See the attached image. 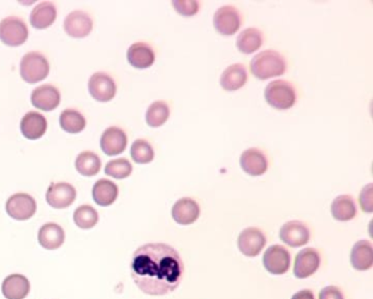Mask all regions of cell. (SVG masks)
<instances>
[{
  "label": "cell",
  "instance_id": "cell-1",
  "mask_svg": "<svg viewBox=\"0 0 373 299\" xmlns=\"http://www.w3.org/2000/svg\"><path fill=\"white\" fill-rule=\"evenodd\" d=\"M131 278L139 290L150 296L174 292L184 276L179 252L167 244H146L134 252Z\"/></svg>",
  "mask_w": 373,
  "mask_h": 299
},
{
  "label": "cell",
  "instance_id": "cell-2",
  "mask_svg": "<svg viewBox=\"0 0 373 299\" xmlns=\"http://www.w3.org/2000/svg\"><path fill=\"white\" fill-rule=\"evenodd\" d=\"M251 73L259 80H268L286 73L287 63L284 56L273 49L261 51L253 57Z\"/></svg>",
  "mask_w": 373,
  "mask_h": 299
},
{
  "label": "cell",
  "instance_id": "cell-3",
  "mask_svg": "<svg viewBox=\"0 0 373 299\" xmlns=\"http://www.w3.org/2000/svg\"><path fill=\"white\" fill-rule=\"evenodd\" d=\"M264 97L267 104L278 111L291 109L297 102L296 89L286 80H275L268 83Z\"/></svg>",
  "mask_w": 373,
  "mask_h": 299
},
{
  "label": "cell",
  "instance_id": "cell-4",
  "mask_svg": "<svg viewBox=\"0 0 373 299\" xmlns=\"http://www.w3.org/2000/svg\"><path fill=\"white\" fill-rule=\"evenodd\" d=\"M49 73V63L47 57L39 51H31L23 56L20 63V75L25 83H41Z\"/></svg>",
  "mask_w": 373,
  "mask_h": 299
},
{
  "label": "cell",
  "instance_id": "cell-5",
  "mask_svg": "<svg viewBox=\"0 0 373 299\" xmlns=\"http://www.w3.org/2000/svg\"><path fill=\"white\" fill-rule=\"evenodd\" d=\"M29 29L19 17L5 18L0 21V41L10 47H17L27 42Z\"/></svg>",
  "mask_w": 373,
  "mask_h": 299
},
{
  "label": "cell",
  "instance_id": "cell-6",
  "mask_svg": "<svg viewBox=\"0 0 373 299\" xmlns=\"http://www.w3.org/2000/svg\"><path fill=\"white\" fill-rule=\"evenodd\" d=\"M213 27L223 37H232L240 30L242 18L237 8L233 6H223L213 15Z\"/></svg>",
  "mask_w": 373,
  "mask_h": 299
},
{
  "label": "cell",
  "instance_id": "cell-7",
  "mask_svg": "<svg viewBox=\"0 0 373 299\" xmlns=\"http://www.w3.org/2000/svg\"><path fill=\"white\" fill-rule=\"evenodd\" d=\"M6 210L13 220L27 221L37 213V201L28 193H15L8 199Z\"/></svg>",
  "mask_w": 373,
  "mask_h": 299
},
{
  "label": "cell",
  "instance_id": "cell-8",
  "mask_svg": "<svg viewBox=\"0 0 373 299\" xmlns=\"http://www.w3.org/2000/svg\"><path fill=\"white\" fill-rule=\"evenodd\" d=\"M89 93L95 101L105 102L112 101L117 94V83L111 75L105 73H95L90 78Z\"/></svg>",
  "mask_w": 373,
  "mask_h": 299
},
{
  "label": "cell",
  "instance_id": "cell-9",
  "mask_svg": "<svg viewBox=\"0 0 373 299\" xmlns=\"http://www.w3.org/2000/svg\"><path fill=\"white\" fill-rule=\"evenodd\" d=\"M266 245L264 233L256 227H247L243 229L237 238L239 250L247 257L259 256Z\"/></svg>",
  "mask_w": 373,
  "mask_h": 299
},
{
  "label": "cell",
  "instance_id": "cell-10",
  "mask_svg": "<svg viewBox=\"0 0 373 299\" xmlns=\"http://www.w3.org/2000/svg\"><path fill=\"white\" fill-rule=\"evenodd\" d=\"M263 264L271 274H285L290 267V254L285 247L273 245L265 251Z\"/></svg>",
  "mask_w": 373,
  "mask_h": 299
},
{
  "label": "cell",
  "instance_id": "cell-11",
  "mask_svg": "<svg viewBox=\"0 0 373 299\" xmlns=\"http://www.w3.org/2000/svg\"><path fill=\"white\" fill-rule=\"evenodd\" d=\"M93 29V21L85 11L76 10L66 17L64 30L73 39H85Z\"/></svg>",
  "mask_w": 373,
  "mask_h": 299
},
{
  "label": "cell",
  "instance_id": "cell-12",
  "mask_svg": "<svg viewBox=\"0 0 373 299\" xmlns=\"http://www.w3.org/2000/svg\"><path fill=\"white\" fill-rule=\"evenodd\" d=\"M77 191L68 183H52L47 189V201L52 208L66 209L75 202Z\"/></svg>",
  "mask_w": 373,
  "mask_h": 299
},
{
  "label": "cell",
  "instance_id": "cell-13",
  "mask_svg": "<svg viewBox=\"0 0 373 299\" xmlns=\"http://www.w3.org/2000/svg\"><path fill=\"white\" fill-rule=\"evenodd\" d=\"M240 166L250 176H262L268 169V159L261 150L250 147L241 154Z\"/></svg>",
  "mask_w": 373,
  "mask_h": 299
},
{
  "label": "cell",
  "instance_id": "cell-14",
  "mask_svg": "<svg viewBox=\"0 0 373 299\" xmlns=\"http://www.w3.org/2000/svg\"><path fill=\"white\" fill-rule=\"evenodd\" d=\"M321 257L314 248H304L297 255L293 274L298 279H307L320 268Z\"/></svg>",
  "mask_w": 373,
  "mask_h": 299
},
{
  "label": "cell",
  "instance_id": "cell-15",
  "mask_svg": "<svg viewBox=\"0 0 373 299\" xmlns=\"http://www.w3.org/2000/svg\"><path fill=\"white\" fill-rule=\"evenodd\" d=\"M279 237L285 244L290 247H301L310 240V231L300 221H289L281 226Z\"/></svg>",
  "mask_w": 373,
  "mask_h": 299
},
{
  "label": "cell",
  "instance_id": "cell-16",
  "mask_svg": "<svg viewBox=\"0 0 373 299\" xmlns=\"http://www.w3.org/2000/svg\"><path fill=\"white\" fill-rule=\"evenodd\" d=\"M100 145L102 151L109 157L121 154L127 147L126 133L117 126L109 127L102 135Z\"/></svg>",
  "mask_w": 373,
  "mask_h": 299
},
{
  "label": "cell",
  "instance_id": "cell-17",
  "mask_svg": "<svg viewBox=\"0 0 373 299\" xmlns=\"http://www.w3.org/2000/svg\"><path fill=\"white\" fill-rule=\"evenodd\" d=\"M31 102L34 107L41 111H54L61 103V93L54 85H41L32 92Z\"/></svg>",
  "mask_w": 373,
  "mask_h": 299
},
{
  "label": "cell",
  "instance_id": "cell-18",
  "mask_svg": "<svg viewBox=\"0 0 373 299\" xmlns=\"http://www.w3.org/2000/svg\"><path fill=\"white\" fill-rule=\"evenodd\" d=\"M173 220L181 225H191L199 220L201 215V207L199 203L191 198H182L177 200L173 205Z\"/></svg>",
  "mask_w": 373,
  "mask_h": 299
},
{
  "label": "cell",
  "instance_id": "cell-19",
  "mask_svg": "<svg viewBox=\"0 0 373 299\" xmlns=\"http://www.w3.org/2000/svg\"><path fill=\"white\" fill-rule=\"evenodd\" d=\"M22 135L29 140H37L47 133V121L37 111H29L21 121Z\"/></svg>",
  "mask_w": 373,
  "mask_h": 299
},
{
  "label": "cell",
  "instance_id": "cell-20",
  "mask_svg": "<svg viewBox=\"0 0 373 299\" xmlns=\"http://www.w3.org/2000/svg\"><path fill=\"white\" fill-rule=\"evenodd\" d=\"M127 61L137 69H147L155 63V54L149 44L138 42L127 51Z\"/></svg>",
  "mask_w": 373,
  "mask_h": 299
},
{
  "label": "cell",
  "instance_id": "cell-21",
  "mask_svg": "<svg viewBox=\"0 0 373 299\" xmlns=\"http://www.w3.org/2000/svg\"><path fill=\"white\" fill-rule=\"evenodd\" d=\"M247 81V73L242 63H233L225 68L220 77V85L225 91L233 92L244 87Z\"/></svg>",
  "mask_w": 373,
  "mask_h": 299
},
{
  "label": "cell",
  "instance_id": "cell-22",
  "mask_svg": "<svg viewBox=\"0 0 373 299\" xmlns=\"http://www.w3.org/2000/svg\"><path fill=\"white\" fill-rule=\"evenodd\" d=\"M1 292L7 299H25L30 293L29 280L25 275H9L4 281Z\"/></svg>",
  "mask_w": 373,
  "mask_h": 299
},
{
  "label": "cell",
  "instance_id": "cell-23",
  "mask_svg": "<svg viewBox=\"0 0 373 299\" xmlns=\"http://www.w3.org/2000/svg\"><path fill=\"white\" fill-rule=\"evenodd\" d=\"M57 17V10L55 5L51 1H42L30 16V22L32 27L37 30L47 29L55 22Z\"/></svg>",
  "mask_w": 373,
  "mask_h": 299
},
{
  "label": "cell",
  "instance_id": "cell-24",
  "mask_svg": "<svg viewBox=\"0 0 373 299\" xmlns=\"http://www.w3.org/2000/svg\"><path fill=\"white\" fill-rule=\"evenodd\" d=\"M350 262L357 271H367L373 266V248L370 241H357L352 249Z\"/></svg>",
  "mask_w": 373,
  "mask_h": 299
},
{
  "label": "cell",
  "instance_id": "cell-25",
  "mask_svg": "<svg viewBox=\"0 0 373 299\" xmlns=\"http://www.w3.org/2000/svg\"><path fill=\"white\" fill-rule=\"evenodd\" d=\"M65 232L63 227L55 223L44 224L39 231V243L47 250H55L63 246Z\"/></svg>",
  "mask_w": 373,
  "mask_h": 299
},
{
  "label": "cell",
  "instance_id": "cell-26",
  "mask_svg": "<svg viewBox=\"0 0 373 299\" xmlns=\"http://www.w3.org/2000/svg\"><path fill=\"white\" fill-rule=\"evenodd\" d=\"M331 213L338 222H348L357 215V205L352 195H341L333 200Z\"/></svg>",
  "mask_w": 373,
  "mask_h": 299
},
{
  "label": "cell",
  "instance_id": "cell-27",
  "mask_svg": "<svg viewBox=\"0 0 373 299\" xmlns=\"http://www.w3.org/2000/svg\"><path fill=\"white\" fill-rule=\"evenodd\" d=\"M119 187L109 179H100L93 189V200L100 207H109L117 201Z\"/></svg>",
  "mask_w": 373,
  "mask_h": 299
},
{
  "label": "cell",
  "instance_id": "cell-28",
  "mask_svg": "<svg viewBox=\"0 0 373 299\" xmlns=\"http://www.w3.org/2000/svg\"><path fill=\"white\" fill-rule=\"evenodd\" d=\"M263 41L264 37L262 32L256 28H247L239 34L235 45L240 53L251 55L259 51V47L263 45Z\"/></svg>",
  "mask_w": 373,
  "mask_h": 299
},
{
  "label": "cell",
  "instance_id": "cell-29",
  "mask_svg": "<svg viewBox=\"0 0 373 299\" xmlns=\"http://www.w3.org/2000/svg\"><path fill=\"white\" fill-rule=\"evenodd\" d=\"M101 165L100 157L91 151H83L76 159V169L83 176H95L101 169Z\"/></svg>",
  "mask_w": 373,
  "mask_h": 299
},
{
  "label": "cell",
  "instance_id": "cell-30",
  "mask_svg": "<svg viewBox=\"0 0 373 299\" xmlns=\"http://www.w3.org/2000/svg\"><path fill=\"white\" fill-rule=\"evenodd\" d=\"M59 123H61V127L64 131L76 135V133H81L85 128L87 121H85V118L81 111L68 109L61 114Z\"/></svg>",
  "mask_w": 373,
  "mask_h": 299
},
{
  "label": "cell",
  "instance_id": "cell-31",
  "mask_svg": "<svg viewBox=\"0 0 373 299\" xmlns=\"http://www.w3.org/2000/svg\"><path fill=\"white\" fill-rule=\"evenodd\" d=\"M170 117V107L167 102H153L146 113V123L151 128H159L167 123Z\"/></svg>",
  "mask_w": 373,
  "mask_h": 299
},
{
  "label": "cell",
  "instance_id": "cell-32",
  "mask_svg": "<svg viewBox=\"0 0 373 299\" xmlns=\"http://www.w3.org/2000/svg\"><path fill=\"white\" fill-rule=\"evenodd\" d=\"M131 155L134 162L137 164H149L155 159V151L148 141L137 139L131 145Z\"/></svg>",
  "mask_w": 373,
  "mask_h": 299
},
{
  "label": "cell",
  "instance_id": "cell-33",
  "mask_svg": "<svg viewBox=\"0 0 373 299\" xmlns=\"http://www.w3.org/2000/svg\"><path fill=\"white\" fill-rule=\"evenodd\" d=\"M73 221L79 228H93L99 222V214L91 205H83L73 213Z\"/></svg>",
  "mask_w": 373,
  "mask_h": 299
},
{
  "label": "cell",
  "instance_id": "cell-34",
  "mask_svg": "<svg viewBox=\"0 0 373 299\" xmlns=\"http://www.w3.org/2000/svg\"><path fill=\"white\" fill-rule=\"evenodd\" d=\"M105 174L117 179L127 178L131 176L133 166L126 159H117L109 161L105 166Z\"/></svg>",
  "mask_w": 373,
  "mask_h": 299
},
{
  "label": "cell",
  "instance_id": "cell-35",
  "mask_svg": "<svg viewBox=\"0 0 373 299\" xmlns=\"http://www.w3.org/2000/svg\"><path fill=\"white\" fill-rule=\"evenodd\" d=\"M172 5L175 11L184 17L195 16L199 10V3L196 0H173Z\"/></svg>",
  "mask_w": 373,
  "mask_h": 299
},
{
  "label": "cell",
  "instance_id": "cell-36",
  "mask_svg": "<svg viewBox=\"0 0 373 299\" xmlns=\"http://www.w3.org/2000/svg\"><path fill=\"white\" fill-rule=\"evenodd\" d=\"M359 203L361 209L367 213H372L373 211V183H370L365 186L359 195Z\"/></svg>",
  "mask_w": 373,
  "mask_h": 299
},
{
  "label": "cell",
  "instance_id": "cell-37",
  "mask_svg": "<svg viewBox=\"0 0 373 299\" xmlns=\"http://www.w3.org/2000/svg\"><path fill=\"white\" fill-rule=\"evenodd\" d=\"M319 299H344V296L338 287L326 286L321 291Z\"/></svg>",
  "mask_w": 373,
  "mask_h": 299
},
{
  "label": "cell",
  "instance_id": "cell-38",
  "mask_svg": "<svg viewBox=\"0 0 373 299\" xmlns=\"http://www.w3.org/2000/svg\"><path fill=\"white\" fill-rule=\"evenodd\" d=\"M291 299H314V295L311 291L303 290L293 295Z\"/></svg>",
  "mask_w": 373,
  "mask_h": 299
}]
</instances>
